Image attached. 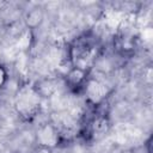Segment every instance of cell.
<instances>
[{
	"label": "cell",
	"instance_id": "1",
	"mask_svg": "<svg viewBox=\"0 0 153 153\" xmlns=\"http://www.w3.org/2000/svg\"><path fill=\"white\" fill-rule=\"evenodd\" d=\"M102 51L99 38L93 33H84L76 37L68 48V60L71 68L86 74L96 65Z\"/></svg>",
	"mask_w": 153,
	"mask_h": 153
},
{
	"label": "cell",
	"instance_id": "2",
	"mask_svg": "<svg viewBox=\"0 0 153 153\" xmlns=\"http://www.w3.org/2000/svg\"><path fill=\"white\" fill-rule=\"evenodd\" d=\"M100 105L102 104H94L93 108H91L84 115L80 126V133L85 140H97L108 130V116Z\"/></svg>",
	"mask_w": 153,
	"mask_h": 153
},
{
	"label": "cell",
	"instance_id": "3",
	"mask_svg": "<svg viewBox=\"0 0 153 153\" xmlns=\"http://www.w3.org/2000/svg\"><path fill=\"white\" fill-rule=\"evenodd\" d=\"M16 109L18 114L26 118H33L41 109V93L36 87L24 86L19 90L16 98Z\"/></svg>",
	"mask_w": 153,
	"mask_h": 153
},
{
	"label": "cell",
	"instance_id": "4",
	"mask_svg": "<svg viewBox=\"0 0 153 153\" xmlns=\"http://www.w3.org/2000/svg\"><path fill=\"white\" fill-rule=\"evenodd\" d=\"M7 71L5 69V67L2 65H0V90L4 88V86L7 82Z\"/></svg>",
	"mask_w": 153,
	"mask_h": 153
},
{
	"label": "cell",
	"instance_id": "5",
	"mask_svg": "<svg viewBox=\"0 0 153 153\" xmlns=\"http://www.w3.org/2000/svg\"><path fill=\"white\" fill-rule=\"evenodd\" d=\"M33 153H50V148L47 146H39Z\"/></svg>",
	"mask_w": 153,
	"mask_h": 153
}]
</instances>
